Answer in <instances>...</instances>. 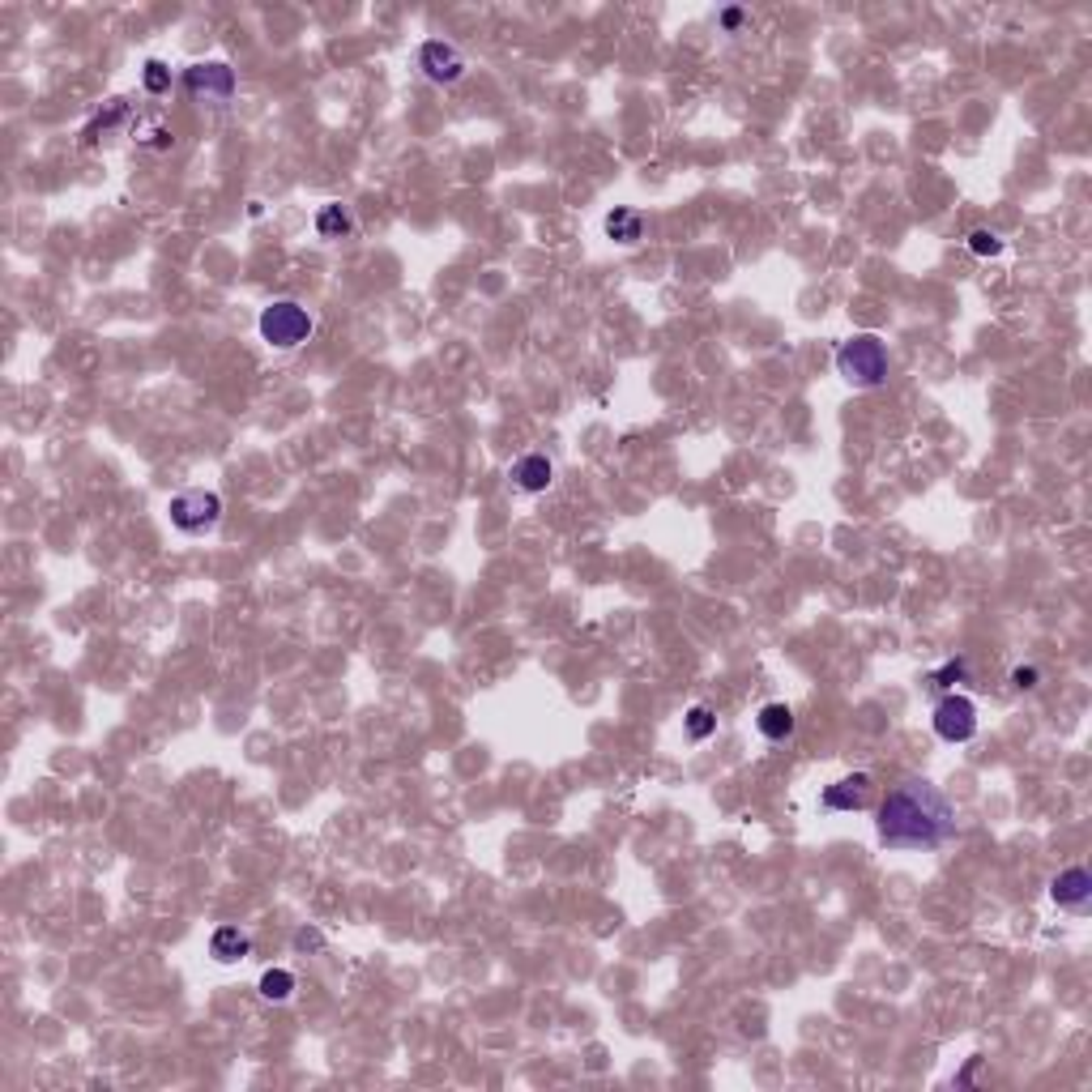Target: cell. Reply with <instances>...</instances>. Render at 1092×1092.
Wrapping results in <instances>:
<instances>
[{
  "label": "cell",
  "mask_w": 1092,
  "mask_h": 1092,
  "mask_svg": "<svg viewBox=\"0 0 1092 1092\" xmlns=\"http://www.w3.org/2000/svg\"><path fill=\"white\" fill-rule=\"evenodd\" d=\"M167 86H171V73H167V65H163V61H150V65H145V91H150V94H163Z\"/></svg>",
  "instance_id": "18"
},
{
  "label": "cell",
  "mask_w": 1092,
  "mask_h": 1092,
  "mask_svg": "<svg viewBox=\"0 0 1092 1092\" xmlns=\"http://www.w3.org/2000/svg\"><path fill=\"white\" fill-rule=\"evenodd\" d=\"M756 726H760L764 739L786 742L790 734H793V713H790V704H764L760 717H756Z\"/></svg>",
  "instance_id": "11"
},
{
  "label": "cell",
  "mask_w": 1092,
  "mask_h": 1092,
  "mask_svg": "<svg viewBox=\"0 0 1092 1092\" xmlns=\"http://www.w3.org/2000/svg\"><path fill=\"white\" fill-rule=\"evenodd\" d=\"M312 329H316L312 312L295 299H277L261 312V337L273 351H295V346H303L312 337Z\"/></svg>",
  "instance_id": "3"
},
{
  "label": "cell",
  "mask_w": 1092,
  "mask_h": 1092,
  "mask_svg": "<svg viewBox=\"0 0 1092 1092\" xmlns=\"http://www.w3.org/2000/svg\"><path fill=\"white\" fill-rule=\"evenodd\" d=\"M1037 679H1041V674H1037V666H1020V670H1011V683H1016L1020 691L1037 688Z\"/></svg>",
  "instance_id": "21"
},
{
  "label": "cell",
  "mask_w": 1092,
  "mask_h": 1092,
  "mask_svg": "<svg viewBox=\"0 0 1092 1092\" xmlns=\"http://www.w3.org/2000/svg\"><path fill=\"white\" fill-rule=\"evenodd\" d=\"M935 734L943 742H969L977 734V704L969 696H943L935 709Z\"/></svg>",
  "instance_id": "5"
},
{
  "label": "cell",
  "mask_w": 1092,
  "mask_h": 1092,
  "mask_svg": "<svg viewBox=\"0 0 1092 1092\" xmlns=\"http://www.w3.org/2000/svg\"><path fill=\"white\" fill-rule=\"evenodd\" d=\"M875 828L892 849H939L956 832V811L939 786H930L926 777H909L883 798Z\"/></svg>",
  "instance_id": "1"
},
{
  "label": "cell",
  "mask_w": 1092,
  "mask_h": 1092,
  "mask_svg": "<svg viewBox=\"0 0 1092 1092\" xmlns=\"http://www.w3.org/2000/svg\"><path fill=\"white\" fill-rule=\"evenodd\" d=\"M969 252L973 256H999L1002 252V240L995 231H973L969 235Z\"/></svg>",
  "instance_id": "17"
},
{
  "label": "cell",
  "mask_w": 1092,
  "mask_h": 1092,
  "mask_svg": "<svg viewBox=\"0 0 1092 1092\" xmlns=\"http://www.w3.org/2000/svg\"><path fill=\"white\" fill-rule=\"evenodd\" d=\"M551 461H546L542 453H530V456H521L516 461V470H512V479H516V486L521 491H546L551 486Z\"/></svg>",
  "instance_id": "10"
},
{
  "label": "cell",
  "mask_w": 1092,
  "mask_h": 1092,
  "mask_svg": "<svg viewBox=\"0 0 1092 1092\" xmlns=\"http://www.w3.org/2000/svg\"><path fill=\"white\" fill-rule=\"evenodd\" d=\"M171 525L180 533H205L218 525V516H222V500H218V491H201V486H193V491H180L171 500Z\"/></svg>",
  "instance_id": "4"
},
{
  "label": "cell",
  "mask_w": 1092,
  "mask_h": 1092,
  "mask_svg": "<svg viewBox=\"0 0 1092 1092\" xmlns=\"http://www.w3.org/2000/svg\"><path fill=\"white\" fill-rule=\"evenodd\" d=\"M247 935L240 926H218L214 930V939H210V951H214V960H222V965H231V960H240V956H247Z\"/></svg>",
  "instance_id": "12"
},
{
  "label": "cell",
  "mask_w": 1092,
  "mask_h": 1092,
  "mask_svg": "<svg viewBox=\"0 0 1092 1092\" xmlns=\"http://www.w3.org/2000/svg\"><path fill=\"white\" fill-rule=\"evenodd\" d=\"M739 22H742V13H739V9H726V13H721V26H730V31H734V26H739Z\"/></svg>",
  "instance_id": "22"
},
{
  "label": "cell",
  "mask_w": 1092,
  "mask_h": 1092,
  "mask_svg": "<svg viewBox=\"0 0 1092 1092\" xmlns=\"http://www.w3.org/2000/svg\"><path fill=\"white\" fill-rule=\"evenodd\" d=\"M351 214L342 210V205H325L321 214H316V231L325 235V240H342V235H351Z\"/></svg>",
  "instance_id": "14"
},
{
  "label": "cell",
  "mask_w": 1092,
  "mask_h": 1092,
  "mask_svg": "<svg viewBox=\"0 0 1092 1092\" xmlns=\"http://www.w3.org/2000/svg\"><path fill=\"white\" fill-rule=\"evenodd\" d=\"M837 372L853 389H875V384L888 380V346L875 333H853L837 351Z\"/></svg>",
  "instance_id": "2"
},
{
  "label": "cell",
  "mask_w": 1092,
  "mask_h": 1092,
  "mask_svg": "<svg viewBox=\"0 0 1092 1092\" xmlns=\"http://www.w3.org/2000/svg\"><path fill=\"white\" fill-rule=\"evenodd\" d=\"M960 679H965V662H960V658H956V662H948V666H943V670L935 674L939 688H951V683H960Z\"/></svg>",
  "instance_id": "19"
},
{
  "label": "cell",
  "mask_w": 1092,
  "mask_h": 1092,
  "mask_svg": "<svg viewBox=\"0 0 1092 1092\" xmlns=\"http://www.w3.org/2000/svg\"><path fill=\"white\" fill-rule=\"evenodd\" d=\"M184 86L193 94H205V98H231L235 94V73L226 65H193L184 73Z\"/></svg>",
  "instance_id": "7"
},
{
  "label": "cell",
  "mask_w": 1092,
  "mask_h": 1092,
  "mask_svg": "<svg viewBox=\"0 0 1092 1092\" xmlns=\"http://www.w3.org/2000/svg\"><path fill=\"white\" fill-rule=\"evenodd\" d=\"M1050 897H1054L1062 909H1084L1088 900H1092V875H1088L1084 867L1058 871L1054 883H1050Z\"/></svg>",
  "instance_id": "8"
},
{
  "label": "cell",
  "mask_w": 1092,
  "mask_h": 1092,
  "mask_svg": "<svg viewBox=\"0 0 1092 1092\" xmlns=\"http://www.w3.org/2000/svg\"><path fill=\"white\" fill-rule=\"evenodd\" d=\"M295 995V973H286V969H270L261 977V999H270V1002H286Z\"/></svg>",
  "instance_id": "15"
},
{
  "label": "cell",
  "mask_w": 1092,
  "mask_h": 1092,
  "mask_svg": "<svg viewBox=\"0 0 1092 1092\" xmlns=\"http://www.w3.org/2000/svg\"><path fill=\"white\" fill-rule=\"evenodd\" d=\"M419 65L431 82H456L465 73V56L456 52L449 39H427L423 52H419Z\"/></svg>",
  "instance_id": "6"
},
{
  "label": "cell",
  "mask_w": 1092,
  "mask_h": 1092,
  "mask_svg": "<svg viewBox=\"0 0 1092 1092\" xmlns=\"http://www.w3.org/2000/svg\"><path fill=\"white\" fill-rule=\"evenodd\" d=\"M867 802H871V777L867 772H853V777L823 790V807L828 811H862Z\"/></svg>",
  "instance_id": "9"
},
{
  "label": "cell",
  "mask_w": 1092,
  "mask_h": 1092,
  "mask_svg": "<svg viewBox=\"0 0 1092 1092\" xmlns=\"http://www.w3.org/2000/svg\"><path fill=\"white\" fill-rule=\"evenodd\" d=\"M607 235L619 244H637L644 235V218L637 210H614V214H607Z\"/></svg>",
  "instance_id": "13"
},
{
  "label": "cell",
  "mask_w": 1092,
  "mask_h": 1092,
  "mask_svg": "<svg viewBox=\"0 0 1092 1092\" xmlns=\"http://www.w3.org/2000/svg\"><path fill=\"white\" fill-rule=\"evenodd\" d=\"M713 730H717V717H713V709L696 704V709L688 713V734H691V739H709Z\"/></svg>",
  "instance_id": "16"
},
{
  "label": "cell",
  "mask_w": 1092,
  "mask_h": 1092,
  "mask_svg": "<svg viewBox=\"0 0 1092 1092\" xmlns=\"http://www.w3.org/2000/svg\"><path fill=\"white\" fill-rule=\"evenodd\" d=\"M295 948H299V951H321L325 935H321V930H299V935H295Z\"/></svg>",
  "instance_id": "20"
}]
</instances>
